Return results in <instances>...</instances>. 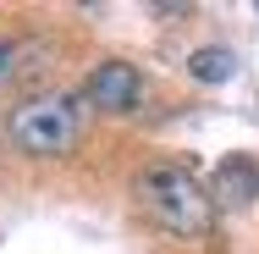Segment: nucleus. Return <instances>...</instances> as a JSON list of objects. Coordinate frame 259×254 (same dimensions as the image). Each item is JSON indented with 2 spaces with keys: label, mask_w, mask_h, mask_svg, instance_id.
<instances>
[{
  "label": "nucleus",
  "mask_w": 259,
  "mask_h": 254,
  "mask_svg": "<svg viewBox=\"0 0 259 254\" xmlns=\"http://www.w3.org/2000/svg\"><path fill=\"white\" fill-rule=\"evenodd\" d=\"M6 138H11L22 155L61 160V155L77 150V138H83V105L72 100V94H33V100L11 105Z\"/></svg>",
  "instance_id": "obj_2"
},
{
  "label": "nucleus",
  "mask_w": 259,
  "mask_h": 254,
  "mask_svg": "<svg viewBox=\"0 0 259 254\" xmlns=\"http://www.w3.org/2000/svg\"><path fill=\"white\" fill-rule=\"evenodd\" d=\"M133 194H138V210L171 238H209V227H215V194L188 166H171V160L144 166Z\"/></svg>",
  "instance_id": "obj_1"
},
{
  "label": "nucleus",
  "mask_w": 259,
  "mask_h": 254,
  "mask_svg": "<svg viewBox=\"0 0 259 254\" xmlns=\"http://www.w3.org/2000/svg\"><path fill=\"white\" fill-rule=\"evenodd\" d=\"M83 100L94 105V111H105V116H127V111H138V100H144V78L127 61H100L83 78Z\"/></svg>",
  "instance_id": "obj_3"
},
{
  "label": "nucleus",
  "mask_w": 259,
  "mask_h": 254,
  "mask_svg": "<svg viewBox=\"0 0 259 254\" xmlns=\"http://www.w3.org/2000/svg\"><path fill=\"white\" fill-rule=\"evenodd\" d=\"M209 194L221 204H232V210H243V204H254L259 194V166L248 155H226L221 166H215V183H209Z\"/></svg>",
  "instance_id": "obj_4"
},
{
  "label": "nucleus",
  "mask_w": 259,
  "mask_h": 254,
  "mask_svg": "<svg viewBox=\"0 0 259 254\" xmlns=\"http://www.w3.org/2000/svg\"><path fill=\"white\" fill-rule=\"evenodd\" d=\"M232 72H237V55L226 50V45H204V50L188 55V78L193 83H226Z\"/></svg>",
  "instance_id": "obj_5"
},
{
  "label": "nucleus",
  "mask_w": 259,
  "mask_h": 254,
  "mask_svg": "<svg viewBox=\"0 0 259 254\" xmlns=\"http://www.w3.org/2000/svg\"><path fill=\"white\" fill-rule=\"evenodd\" d=\"M28 50H33L28 39H0V94H6V89L17 83V72L28 66V61H22V55H28Z\"/></svg>",
  "instance_id": "obj_6"
}]
</instances>
